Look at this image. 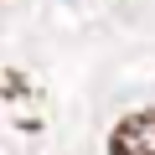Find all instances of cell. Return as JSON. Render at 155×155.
<instances>
[{
    "mask_svg": "<svg viewBox=\"0 0 155 155\" xmlns=\"http://www.w3.org/2000/svg\"><path fill=\"white\" fill-rule=\"evenodd\" d=\"M109 155H155V109L124 114L109 134Z\"/></svg>",
    "mask_w": 155,
    "mask_h": 155,
    "instance_id": "obj_1",
    "label": "cell"
}]
</instances>
